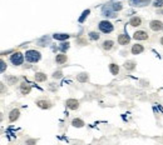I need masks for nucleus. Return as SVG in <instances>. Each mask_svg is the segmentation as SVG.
Wrapping results in <instances>:
<instances>
[{"mask_svg":"<svg viewBox=\"0 0 163 145\" xmlns=\"http://www.w3.org/2000/svg\"><path fill=\"white\" fill-rule=\"evenodd\" d=\"M35 80L37 81H45L46 80V75L45 74H43V72H37V74H35Z\"/></svg>","mask_w":163,"mask_h":145,"instance_id":"6ab92c4d","label":"nucleus"},{"mask_svg":"<svg viewBox=\"0 0 163 145\" xmlns=\"http://www.w3.org/2000/svg\"><path fill=\"white\" fill-rule=\"evenodd\" d=\"M62 76H63L62 71H54V74H53V78H54V79H60Z\"/></svg>","mask_w":163,"mask_h":145,"instance_id":"c85d7f7f","label":"nucleus"},{"mask_svg":"<svg viewBox=\"0 0 163 145\" xmlns=\"http://www.w3.org/2000/svg\"><path fill=\"white\" fill-rule=\"evenodd\" d=\"M25 58L29 63H37L40 60L41 55H40V53L37 51V50H28L25 53Z\"/></svg>","mask_w":163,"mask_h":145,"instance_id":"f257e3e1","label":"nucleus"},{"mask_svg":"<svg viewBox=\"0 0 163 145\" xmlns=\"http://www.w3.org/2000/svg\"><path fill=\"white\" fill-rule=\"evenodd\" d=\"M77 79L80 83H86V81H88V74L87 72H80V74L77 76Z\"/></svg>","mask_w":163,"mask_h":145,"instance_id":"f3484780","label":"nucleus"},{"mask_svg":"<svg viewBox=\"0 0 163 145\" xmlns=\"http://www.w3.org/2000/svg\"><path fill=\"white\" fill-rule=\"evenodd\" d=\"M16 80H18V79H15V78H9V81H10L11 84H13L14 81H16Z\"/></svg>","mask_w":163,"mask_h":145,"instance_id":"c756f323","label":"nucleus"},{"mask_svg":"<svg viewBox=\"0 0 163 145\" xmlns=\"http://www.w3.org/2000/svg\"><path fill=\"white\" fill-rule=\"evenodd\" d=\"M20 89H21V93H23L24 95H25V94H29V93H30V86H29V85H27V84H21Z\"/></svg>","mask_w":163,"mask_h":145,"instance_id":"b1692460","label":"nucleus"},{"mask_svg":"<svg viewBox=\"0 0 163 145\" xmlns=\"http://www.w3.org/2000/svg\"><path fill=\"white\" fill-rule=\"evenodd\" d=\"M149 3H150L149 0H131L129 4L132 5V7H139V8H142V7H147Z\"/></svg>","mask_w":163,"mask_h":145,"instance_id":"423d86ee","label":"nucleus"},{"mask_svg":"<svg viewBox=\"0 0 163 145\" xmlns=\"http://www.w3.org/2000/svg\"><path fill=\"white\" fill-rule=\"evenodd\" d=\"M112 9L114 10V11H119V10H122L123 9V5H122V3H113L112 4Z\"/></svg>","mask_w":163,"mask_h":145,"instance_id":"5701e85b","label":"nucleus"},{"mask_svg":"<svg viewBox=\"0 0 163 145\" xmlns=\"http://www.w3.org/2000/svg\"><path fill=\"white\" fill-rule=\"evenodd\" d=\"M153 5L156 8H162L163 7V0H156V1L153 3Z\"/></svg>","mask_w":163,"mask_h":145,"instance_id":"cd10ccee","label":"nucleus"},{"mask_svg":"<svg viewBox=\"0 0 163 145\" xmlns=\"http://www.w3.org/2000/svg\"><path fill=\"white\" fill-rule=\"evenodd\" d=\"M133 38L136 40H147L148 39V34L146 31H143V30H138V31L134 33Z\"/></svg>","mask_w":163,"mask_h":145,"instance_id":"0eeeda50","label":"nucleus"},{"mask_svg":"<svg viewBox=\"0 0 163 145\" xmlns=\"http://www.w3.org/2000/svg\"><path fill=\"white\" fill-rule=\"evenodd\" d=\"M103 15L104 16H108V18H116V13L114 10L112 9V7H104L103 8Z\"/></svg>","mask_w":163,"mask_h":145,"instance_id":"1a4fd4ad","label":"nucleus"},{"mask_svg":"<svg viewBox=\"0 0 163 145\" xmlns=\"http://www.w3.org/2000/svg\"><path fill=\"white\" fill-rule=\"evenodd\" d=\"M131 41V38L127 34H120L119 36H118V43L120 44V45H127Z\"/></svg>","mask_w":163,"mask_h":145,"instance_id":"6e6552de","label":"nucleus"},{"mask_svg":"<svg viewBox=\"0 0 163 145\" xmlns=\"http://www.w3.org/2000/svg\"><path fill=\"white\" fill-rule=\"evenodd\" d=\"M124 68H125L127 70H133V69L136 68V63H134V62H125Z\"/></svg>","mask_w":163,"mask_h":145,"instance_id":"4be33fe9","label":"nucleus"},{"mask_svg":"<svg viewBox=\"0 0 163 145\" xmlns=\"http://www.w3.org/2000/svg\"><path fill=\"white\" fill-rule=\"evenodd\" d=\"M141 24H142V19L141 18H138V16L132 18L131 21H129V25H132V26H139Z\"/></svg>","mask_w":163,"mask_h":145,"instance_id":"f8f14e48","label":"nucleus"},{"mask_svg":"<svg viewBox=\"0 0 163 145\" xmlns=\"http://www.w3.org/2000/svg\"><path fill=\"white\" fill-rule=\"evenodd\" d=\"M65 105H67V108L72 109V110H77V109L79 108V101L75 99H68L65 101Z\"/></svg>","mask_w":163,"mask_h":145,"instance_id":"20e7f679","label":"nucleus"},{"mask_svg":"<svg viewBox=\"0 0 163 145\" xmlns=\"http://www.w3.org/2000/svg\"><path fill=\"white\" fill-rule=\"evenodd\" d=\"M53 38L55 39V40L64 41V40H67V39L69 38V35H68V34H54V35H53Z\"/></svg>","mask_w":163,"mask_h":145,"instance_id":"2eb2a0df","label":"nucleus"},{"mask_svg":"<svg viewBox=\"0 0 163 145\" xmlns=\"http://www.w3.org/2000/svg\"><path fill=\"white\" fill-rule=\"evenodd\" d=\"M49 43H50V39L48 38V36H43L41 39L38 40V44H39L40 46H45L46 44H49Z\"/></svg>","mask_w":163,"mask_h":145,"instance_id":"a211bd4d","label":"nucleus"},{"mask_svg":"<svg viewBox=\"0 0 163 145\" xmlns=\"http://www.w3.org/2000/svg\"><path fill=\"white\" fill-rule=\"evenodd\" d=\"M72 125L75 126V128H82V126H84V122L80 119H74L73 123H72Z\"/></svg>","mask_w":163,"mask_h":145,"instance_id":"aec40b11","label":"nucleus"},{"mask_svg":"<svg viewBox=\"0 0 163 145\" xmlns=\"http://www.w3.org/2000/svg\"><path fill=\"white\" fill-rule=\"evenodd\" d=\"M149 26H150V29H152L153 31H159L161 29H163V24L159 20H152L149 23Z\"/></svg>","mask_w":163,"mask_h":145,"instance_id":"39448f33","label":"nucleus"},{"mask_svg":"<svg viewBox=\"0 0 163 145\" xmlns=\"http://www.w3.org/2000/svg\"><path fill=\"white\" fill-rule=\"evenodd\" d=\"M55 62L58 64H64L67 63V55H64V54H58L55 56Z\"/></svg>","mask_w":163,"mask_h":145,"instance_id":"ddd939ff","label":"nucleus"},{"mask_svg":"<svg viewBox=\"0 0 163 145\" xmlns=\"http://www.w3.org/2000/svg\"><path fill=\"white\" fill-rule=\"evenodd\" d=\"M89 38L92 39V40H98V39H99V34L92 31V33H89Z\"/></svg>","mask_w":163,"mask_h":145,"instance_id":"a878e982","label":"nucleus"},{"mask_svg":"<svg viewBox=\"0 0 163 145\" xmlns=\"http://www.w3.org/2000/svg\"><path fill=\"white\" fill-rule=\"evenodd\" d=\"M37 105L39 106V108H41V109H49L50 106H52V104L49 101H45V100H39L38 103H37Z\"/></svg>","mask_w":163,"mask_h":145,"instance_id":"4468645a","label":"nucleus"},{"mask_svg":"<svg viewBox=\"0 0 163 145\" xmlns=\"http://www.w3.org/2000/svg\"><path fill=\"white\" fill-rule=\"evenodd\" d=\"M59 48H60V50H63V51L68 50V48H69V43H62Z\"/></svg>","mask_w":163,"mask_h":145,"instance_id":"bb28decb","label":"nucleus"},{"mask_svg":"<svg viewBox=\"0 0 163 145\" xmlns=\"http://www.w3.org/2000/svg\"><path fill=\"white\" fill-rule=\"evenodd\" d=\"M161 44H162V45H163V38H162V39H161Z\"/></svg>","mask_w":163,"mask_h":145,"instance_id":"2f4dec72","label":"nucleus"},{"mask_svg":"<svg viewBox=\"0 0 163 145\" xmlns=\"http://www.w3.org/2000/svg\"><path fill=\"white\" fill-rule=\"evenodd\" d=\"M102 45H103V49H104V50H111L112 48H113V45H114V41H112V40H105Z\"/></svg>","mask_w":163,"mask_h":145,"instance_id":"dca6fc26","label":"nucleus"},{"mask_svg":"<svg viewBox=\"0 0 163 145\" xmlns=\"http://www.w3.org/2000/svg\"><path fill=\"white\" fill-rule=\"evenodd\" d=\"M143 50H144V48L141 44H136L132 46V54H133V55H138V54L143 53Z\"/></svg>","mask_w":163,"mask_h":145,"instance_id":"9d476101","label":"nucleus"},{"mask_svg":"<svg viewBox=\"0 0 163 145\" xmlns=\"http://www.w3.org/2000/svg\"><path fill=\"white\" fill-rule=\"evenodd\" d=\"M89 13H90V10H88V9H87V10H84V11H83V14H82V16L79 18V23H83L84 20H86V18L89 15Z\"/></svg>","mask_w":163,"mask_h":145,"instance_id":"393cba45","label":"nucleus"},{"mask_svg":"<svg viewBox=\"0 0 163 145\" xmlns=\"http://www.w3.org/2000/svg\"><path fill=\"white\" fill-rule=\"evenodd\" d=\"M19 115H20V111L18 110V109H14V110H11L9 114V120L10 122H15V120L19 118Z\"/></svg>","mask_w":163,"mask_h":145,"instance_id":"9b49d317","label":"nucleus"},{"mask_svg":"<svg viewBox=\"0 0 163 145\" xmlns=\"http://www.w3.org/2000/svg\"><path fill=\"white\" fill-rule=\"evenodd\" d=\"M23 60H24V56H23V54L19 53V51L14 53L13 55L10 56V62L13 63L14 65H21L23 64Z\"/></svg>","mask_w":163,"mask_h":145,"instance_id":"7ed1b4c3","label":"nucleus"},{"mask_svg":"<svg viewBox=\"0 0 163 145\" xmlns=\"http://www.w3.org/2000/svg\"><path fill=\"white\" fill-rule=\"evenodd\" d=\"M1 65H3V66H1V71H4V69H5V63L1 62Z\"/></svg>","mask_w":163,"mask_h":145,"instance_id":"7c9ffc66","label":"nucleus"},{"mask_svg":"<svg viewBox=\"0 0 163 145\" xmlns=\"http://www.w3.org/2000/svg\"><path fill=\"white\" fill-rule=\"evenodd\" d=\"M109 70H111V72L113 75H117L119 72V68H118V65H116V64H111L109 65Z\"/></svg>","mask_w":163,"mask_h":145,"instance_id":"412c9836","label":"nucleus"},{"mask_svg":"<svg viewBox=\"0 0 163 145\" xmlns=\"http://www.w3.org/2000/svg\"><path fill=\"white\" fill-rule=\"evenodd\" d=\"M99 30L102 33H104V34H109L113 31V24L111 21H107V20H103V21H100L99 23Z\"/></svg>","mask_w":163,"mask_h":145,"instance_id":"f03ea898","label":"nucleus"}]
</instances>
